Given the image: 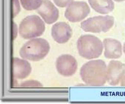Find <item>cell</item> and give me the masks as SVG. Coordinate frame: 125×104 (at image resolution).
<instances>
[{"label": "cell", "instance_id": "ac0fdd59", "mask_svg": "<svg viewBox=\"0 0 125 104\" xmlns=\"http://www.w3.org/2000/svg\"><path fill=\"white\" fill-rule=\"evenodd\" d=\"M13 30H14V34H13V39H15L17 37V25H16V23L13 22Z\"/></svg>", "mask_w": 125, "mask_h": 104}, {"label": "cell", "instance_id": "3957f363", "mask_svg": "<svg viewBox=\"0 0 125 104\" xmlns=\"http://www.w3.org/2000/svg\"><path fill=\"white\" fill-rule=\"evenodd\" d=\"M77 48L80 56L92 59L101 55L104 46L101 39L95 36L83 35L77 42Z\"/></svg>", "mask_w": 125, "mask_h": 104}, {"label": "cell", "instance_id": "7a4b0ae2", "mask_svg": "<svg viewBox=\"0 0 125 104\" xmlns=\"http://www.w3.org/2000/svg\"><path fill=\"white\" fill-rule=\"evenodd\" d=\"M50 51V45L45 39L35 38L25 42L20 51L22 58L30 61H40Z\"/></svg>", "mask_w": 125, "mask_h": 104}, {"label": "cell", "instance_id": "8fae6325", "mask_svg": "<svg viewBox=\"0 0 125 104\" xmlns=\"http://www.w3.org/2000/svg\"><path fill=\"white\" fill-rule=\"evenodd\" d=\"M104 56L108 59H118L122 55L121 43L115 39L107 38L103 41Z\"/></svg>", "mask_w": 125, "mask_h": 104}, {"label": "cell", "instance_id": "6da1fadb", "mask_svg": "<svg viewBox=\"0 0 125 104\" xmlns=\"http://www.w3.org/2000/svg\"><path fill=\"white\" fill-rule=\"evenodd\" d=\"M106 68L101 59L89 61L81 67V77L86 85L102 86L106 82Z\"/></svg>", "mask_w": 125, "mask_h": 104}, {"label": "cell", "instance_id": "277c9868", "mask_svg": "<svg viewBox=\"0 0 125 104\" xmlns=\"http://www.w3.org/2000/svg\"><path fill=\"white\" fill-rule=\"evenodd\" d=\"M45 24L41 18L36 15L26 17L19 26V33L21 37L28 39L41 36L45 31Z\"/></svg>", "mask_w": 125, "mask_h": 104}, {"label": "cell", "instance_id": "9c48e42d", "mask_svg": "<svg viewBox=\"0 0 125 104\" xmlns=\"http://www.w3.org/2000/svg\"><path fill=\"white\" fill-rule=\"evenodd\" d=\"M52 36L57 43H66L71 39L72 36V28L66 22H57L52 28Z\"/></svg>", "mask_w": 125, "mask_h": 104}, {"label": "cell", "instance_id": "30bf717a", "mask_svg": "<svg viewBox=\"0 0 125 104\" xmlns=\"http://www.w3.org/2000/svg\"><path fill=\"white\" fill-rule=\"evenodd\" d=\"M37 10L47 24H52L58 19V9L49 0H43L42 5Z\"/></svg>", "mask_w": 125, "mask_h": 104}, {"label": "cell", "instance_id": "ba28073f", "mask_svg": "<svg viewBox=\"0 0 125 104\" xmlns=\"http://www.w3.org/2000/svg\"><path fill=\"white\" fill-rule=\"evenodd\" d=\"M125 75V65L117 60L109 63L106 68V80L111 85H116Z\"/></svg>", "mask_w": 125, "mask_h": 104}, {"label": "cell", "instance_id": "2e32d148", "mask_svg": "<svg viewBox=\"0 0 125 104\" xmlns=\"http://www.w3.org/2000/svg\"><path fill=\"white\" fill-rule=\"evenodd\" d=\"M72 2L73 0H54V2L55 3V5L60 8H65Z\"/></svg>", "mask_w": 125, "mask_h": 104}, {"label": "cell", "instance_id": "9a60e30c", "mask_svg": "<svg viewBox=\"0 0 125 104\" xmlns=\"http://www.w3.org/2000/svg\"><path fill=\"white\" fill-rule=\"evenodd\" d=\"M20 86L21 87H25V88H40V87H42V85L38 81L29 80V81L22 83Z\"/></svg>", "mask_w": 125, "mask_h": 104}, {"label": "cell", "instance_id": "e0dca14e", "mask_svg": "<svg viewBox=\"0 0 125 104\" xmlns=\"http://www.w3.org/2000/svg\"><path fill=\"white\" fill-rule=\"evenodd\" d=\"M13 17H15L20 12V6L19 0H13Z\"/></svg>", "mask_w": 125, "mask_h": 104}, {"label": "cell", "instance_id": "52a82bcc", "mask_svg": "<svg viewBox=\"0 0 125 104\" xmlns=\"http://www.w3.org/2000/svg\"><path fill=\"white\" fill-rule=\"evenodd\" d=\"M56 68L58 73L62 76L71 77L77 71V62L73 56L63 54L57 59Z\"/></svg>", "mask_w": 125, "mask_h": 104}, {"label": "cell", "instance_id": "4fadbf2b", "mask_svg": "<svg viewBox=\"0 0 125 104\" xmlns=\"http://www.w3.org/2000/svg\"><path fill=\"white\" fill-rule=\"evenodd\" d=\"M89 5L96 12L107 14L113 10L114 2L113 0H88Z\"/></svg>", "mask_w": 125, "mask_h": 104}, {"label": "cell", "instance_id": "5bb4252c", "mask_svg": "<svg viewBox=\"0 0 125 104\" xmlns=\"http://www.w3.org/2000/svg\"><path fill=\"white\" fill-rule=\"evenodd\" d=\"M22 7L27 10H33L40 8L43 0H20Z\"/></svg>", "mask_w": 125, "mask_h": 104}, {"label": "cell", "instance_id": "7c38bea8", "mask_svg": "<svg viewBox=\"0 0 125 104\" xmlns=\"http://www.w3.org/2000/svg\"><path fill=\"white\" fill-rule=\"evenodd\" d=\"M13 77L15 79L22 80L28 77L31 72V64L27 59H21L19 58L13 59Z\"/></svg>", "mask_w": 125, "mask_h": 104}, {"label": "cell", "instance_id": "8992f818", "mask_svg": "<svg viewBox=\"0 0 125 104\" xmlns=\"http://www.w3.org/2000/svg\"><path fill=\"white\" fill-rule=\"evenodd\" d=\"M90 13V8L85 2H72L65 11L66 18L72 22H77L85 19Z\"/></svg>", "mask_w": 125, "mask_h": 104}, {"label": "cell", "instance_id": "44dd1931", "mask_svg": "<svg viewBox=\"0 0 125 104\" xmlns=\"http://www.w3.org/2000/svg\"><path fill=\"white\" fill-rule=\"evenodd\" d=\"M124 54H125V42H124Z\"/></svg>", "mask_w": 125, "mask_h": 104}, {"label": "cell", "instance_id": "ffe728a7", "mask_svg": "<svg viewBox=\"0 0 125 104\" xmlns=\"http://www.w3.org/2000/svg\"><path fill=\"white\" fill-rule=\"evenodd\" d=\"M115 2H124V1H125V0H115Z\"/></svg>", "mask_w": 125, "mask_h": 104}, {"label": "cell", "instance_id": "d6986e66", "mask_svg": "<svg viewBox=\"0 0 125 104\" xmlns=\"http://www.w3.org/2000/svg\"><path fill=\"white\" fill-rule=\"evenodd\" d=\"M121 86H125V75L123 77V78L121 80Z\"/></svg>", "mask_w": 125, "mask_h": 104}, {"label": "cell", "instance_id": "5b68a950", "mask_svg": "<svg viewBox=\"0 0 125 104\" xmlns=\"http://www.w3.org/2000/svg\"><path fill=\"white\" fill-rule=\"evenodd\" d=\"M115 19L112 16H97L81 22V27L86 32H107L114 25Z\"/></svg>", "mask_w": 125, "mask_h": 104}]
</instances>
